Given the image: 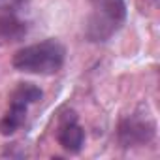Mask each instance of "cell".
<instances>
[{
    "instance_id": "obj_2",
    "label": "cell",
    "mask_w": 160,
    "mask_h": 160,
    "mask_svg": "<svg viewBox=\"0 0 160 160\" xmlns=\"http://www.w3.org/2000/svg\"><path fill=\"white\" fill-rule=\"evenodd\" d=\"M124 19V0H96V2H92V12L87 19L85 36L89 38V42H106L122 27Z\"/></svg>"
},
{
    "instance_id": "obj_8",
    "label": "cell",
    "mask_w": 160,
    "mask_h": 160,
    "mask_svg": "<svg viewBox=\"0 0 160 160\" xmlns=\"http://www.w3.org/2000/svg\"><path fill=\"white\" fill-rule=\"evenodd\" d=\"M23 4H25V0H0V10L12 13V12L19 10Z\"/></svg>"
},
{
    "instance_id": "obj_7",
    "label": "cell",
    "mask_w": 160,
    "mask_h": 160,
    "mask_svg": "<svg viewBox=\"0 0 160 160\" xmlns=\"http://www.w3.org/2000/svg\"><path fill=\"white\" fill-rule=\"evenodd\" d=\"M42 96H43L42 89H38L34 83H19V85L13 89L10 100H12V104H21V106H27V108H28L30 104L40 102Z\"/></svg>"
},
{
    "instance_id": "obj_1",
    "label": "cell",
    "mask_w": 160,
    "mask_h": 160,
    "mask_svg": "<svg viewBox=\"0 0 160 160\" xmlns=\"http://www.w3.org/2000/svg\"><path fill=\"white\" fill-rule=\"evenodd\" d=\"M66 58V49L58 40H43L40 43L27 45L13 55V68L25 73L53 75L57 73Z\"/></svg>"
},
{
    "instance_id": "obj_5",
    "label": "cell",
    "mask_w": 160,
    "mask_h": 160,
    "mask_svg": "<svg viewBox=\"0 0 160 160\" xmlns=\"http://www.w3.org/2000/svg\"><path fill=\"white\" fill-rule=\"evenodd\" d=\"M27 36V25L19 21L13 13L0 15V42L2 43H15Z\"/></svg>"
},
{
    "instance_id": "obj_9",
    "label": "cell",
    "mask_w": 160,
    "mask_h": 160,
    "mask_svg": "<svg viewBox=\"0 0 160 160\" xmlns=\"http://www.w3.org/2000/svg\"><path fill=\"white\" fill-rule=\"evenodd\" d=\"M91 2H96V0H91Z\"/></svg>"
},
{
    "instance_id": "obj_4",
    "label": "cell",
    "mask_w": 160,
    "mask_h": 160,
    "mask_svg": "<svg viewBox=\"0 0 160 160\" xmlns=\"http://www.w3.org/2000/svg\"><path fill=\"white\" fill-rule=\"evenodd\" d=\"M57 141L58 145L68 152H79L85 143V132L79 126L77 117L73 111H66L60 115L58 130H57Z\"/></svg>"
},
{
    "instance_id": "obj_3",
    "label": "cell",
    "mask_w": 160,
    "mask_h": 160,
    "mask_svg": "<svg viewBox=\"0 0 160 160\" xmlns=\"http://www.w3.org/2000/svg\"><path fill=\"white\" fill-rule=\"evenodd\" d=\"M156 136V124L147 117H126L119 124V141L122 147L147 145Z\"/></svg>"
},
{
    "instance_id": "obj_6",
    "label": "cell",
    "mask_w": 160,
    "mask_h": 160,
    "mask_svg": "<svg viewBox=\"0 0 160 160\" xmlns=\"http://www.w3.org/2000/svg\"><path fill=\"white\" fill-rule=\"evenodd\" d=\"M27 119V106L21 104H12L10 102V109L6 111V115L0 121V134L4 136H12L13 132H17L23 122Z\"/></svg>"
}]
</instances>
